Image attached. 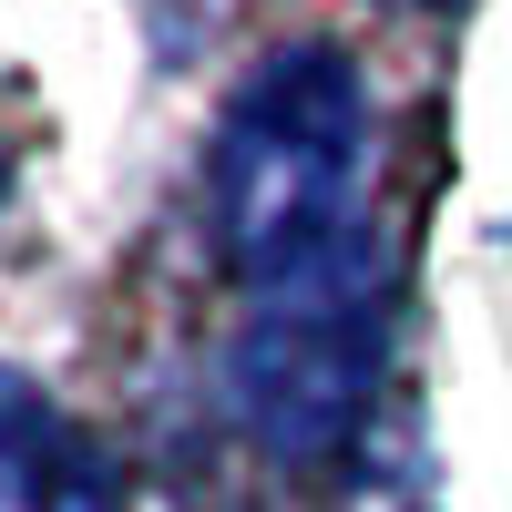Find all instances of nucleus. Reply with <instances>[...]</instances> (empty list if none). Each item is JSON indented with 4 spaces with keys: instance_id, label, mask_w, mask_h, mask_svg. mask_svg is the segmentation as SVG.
Wrapping results in <instances>:
<instances>
[{
    "instance_id": "3",
    "label": "nucleus",
    "mask_w": 512,
    "mask_h": 512,
    "mask_svg": "<svg viewBox=\"0 0 512 512\" xmlns=\"http://www.w3.org/2000/svg\"><path fill=\"white\" fill-rule=\"evenodd\" d=\"M0 512H123V482L93 431L62 400H41L21 369H0Z\"/></svg>"
},
{
    "instance_id": "2",
    "label": "nucleus",
    "mask_w": 512,
    "mask_h": 512,
    "mask_svg": "<svg viewBox=\"0 0 512 512\" xmlns=\"http://www.w3.org/2000/svg\"><path fill=\"white\" fill-rule=\"evenodd\" d=\"M379 328H390V267L379 256L308 277V287H267L236 338V420L277 461H328L369 410Z\"/></svg>"
},
{
    "instance_id": "4",
    "label": "nucleus",
    "mask_w": 512,
    "mask_h": 512,
    "mask_svg": "<svg viewBox=\"0 0 512 512\" xmlns=\"http://www.w3.org/2000/svg\"><path fill=\"white\" fill-rule=\"evenodd\" d=\"M0 175H11V164H0Z\"/></svg>"
},
{
    "instance_id": "1",
    "label": "nucleus",
    "mask_w": 512,
    "mask_h": 512,
    "mask_svg": "<svg viewBox=\"0 0 512 512\" xmlns=\"http://www.w3.org/2000/svg\"><path fill=\"white\" fill-rule=\"evenodd\" d=\"M216 246L267 287L369 267V82L349 52H267L216 123Z\"/></svg>"
}]
</instances>
